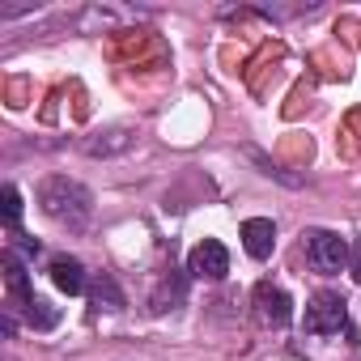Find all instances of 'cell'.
<instances>
[{
	"mask_svg": "<svg viewBox=\"0 0 361 361\" xmlns=\"http://www.w3.org/2000/svg\"><path fill=\"white\" fill-rule=\"evenodd\" d=\"M5 285H9V298H13V302H22V306H30V302H35V289H30L26 264H22L13 251H5Z\"/></svg>",
	"mask_w": 361,
	"mask_h": 361,
	"instance_id": "cell-10",
	"label": "cell"
},
{
	"mask_svg": "<svg viewBox=\"0 0 361 361\" xmlns=\"http://www.w3.org/2000/svg\"><path fill=\"white\" fill-rule=\"evenodd\" d=\"M26 319L39 327V331H47V327H56L60 323V310L51 306V302H43V298H35L30 306H26Z\"/></svg>",
	"mask_w": 361,
	"mask_h": 361,
	"instance_id": "cell-13",
	"label": "cell"
},
{
	"mask_svg": "<svg viewBox=\"0 0 361 361\" xmlns=\"http://www.w3.org/2000/svg\"><path fill=\"white\" fill-rule=\"evenodd\" d=\"M136 145V128H102V132H94L90 140H85V153L90 157H115V153H128Z\"/></svg>",
	"mask_w": 361,
	"mask_h": 361,
	"instance_id": "cell-6",
	"label": "cell"
},
{
	"mask_svg": "<svg viewBox=\"0 0 361 361\" xmlns=\"http://www.w3.org/2000/svg\"><path fill=\"white\" fill-rule=\"evenodd\" d=\"M306 255H310V264H314L319 272H340L353 251H348V243H344L340 234H331V230H310V234H306Z\"/></svg>",
	"mask_w": 361,
	"mask_h": 361,
	"instance_id": "cell-3",
	"label": "cell"
},
{
	"mask_svg": "<svg viewBox=\"0 0 361 361\" xmlns=\"http://www.w3.org/2000/svg\"><path fill=\"white\" fill-rule=\"evenodd\" d=\"M251 298H255V314H259V323H268V327H285V323L293 319V302H289V293H285L281 285L259 281Z\"/></svg>",
	"mask_w": 361,
	"mask_h": 361,
	"instance_id": "cell-5",
	"label": "cell"
},
{
	"mask_svg": "<svg viewBox=\"0 0 361 361\" xmlns=\"http://www.w3.org/2000/svg\"><path fill=\"white\" fill-rule=\"evenodd\" d=\"M188 272H192L196 281H226V272H230V251H226L217 238H200V243L192 247V255H188Z\"/></svg>",
	"mask_w": 361,
	"mask_h": 361,
	"instance_id": "cell-4",
	"label": "cell"
},
{
	"mask_svg": "<svg viewBox=\"0 0 361 361\" xmlns=\"http://www.w3.org/2000/svg\"><path fill=\"white\" fill-rule=\"evenodd\" d=\"M183 293H188V281H183V276H166V281L157 285V293L149 298L153 314H166V310H174L178 302H183Z\"/></svg>",
	"mask_w": 361,
	"mask_h": 361,
	"instance_id": "cell-11",
	"label": "cell"
},
{
	"mask_svg": "<svg viewBox=\"0 0 361 361\" xmlns=\"http://www.w3.org/2000/svg\"><path fill=\"white\" fill-rule=\"evenodd\" d=\"M39 204H43V213H47L51 221H64V226H73V230H81V226L90 221V213H94L90 188L77 183V178H68V174L43 178V183H39Z\"/></svg>",
	"mask_w": 361,
	"mask_h": 361,
	"instance_id": "cell-1",
	"label": "cell"
},
{
	"mask_svg": "<svg viewBox=\"0 0 361 361\" xmlns=\"http://www.w3.org/2000/svg\"><path fill=\"white\" fill-rule=\"evenodd\" d=\"M0 209H5V226H9V230L22 226V192H18L13 183L0 188Z\"/></svg>",
	"mask_w": 361,
	"mask_h": 361,
	"instance_id": "cell-12",
	"label": "cell"
},
{
	"mask_svg": "<svg viewBox=\"0 0 361 361\" xmlns=\"http://www.w3.org/2000/svg\"><path fill=\"white\" fill-rule=\"evenodd\" d=\"M243 247H247L251 259H268L272 247H276V226H272L268 217H251V221H243Z\"/></svg>",
	"mask_w": 361,
	"mask_h": 361,
	"instance_id": "cell-7",
	"label": "cell"
},
{
	"mask_svg": "<svg viewBox=\"0 0 361 361\" xmlns=\"http://www.w3.org/2000/svg\"><path fill=\"white\" fill-rule=\"evenodd\" d=\"M90 302L98 306V310H123L128 306V298H123V289H119V281L111 276V272H98L94 281H90Z\"/></svg>",
	"mask_w": 361,
	"mask_h": 361,
	"instance_id": "cell-9",
	"label": "cell"
},
{
	"mask_svg": "<svg viewBox=\"0 0 361 361\" xmlns=\"http://www.w3.org/2000/svg\"><path fill=\"white\" fill-rule=\"evenodd\" d=\"M348 268H353V281L361 285V238L353 243V255H348Z\"/></svg>",
	"mask_w": 361,
	"mask_h": 361,
	"instance_id": "cell-14",
	"label": "cell"
},
{
	"mask_svg": "<svg viewBox=\"0 0 361 361\" xmlns=\"http://www.w3.org/2000/svg\"><path fill=\"white\" fill-rule=\"evenodd\" d=\"M51 285L60 289V293H85L90 289V281H85V268H81V259H73V255H56L51 259Z\"/></svg>",
	"mask_w": 361,
	"mask_h": 361,
	"instance_id": "cell-8",
	"label": "cell"
},
{
	"mask_svg": "<svg viewBox=\"0 0 361 361\" xmlns=\"http://www.w3.org/2000/svg\"><path fill=\"white\" fill-rule=\"evenodd\" d=\"M0 331L13 336V331H18V319H13V314H5V319H0Z\"/></svg>",
	"mask_w": 361,
	"mask_h": 361,
	"instance_id": "cell-15",
	"label": "cell"
},
{
	"mask_svg": "<svg viewBox=\"0 0 361 361\" xmlns=\"http://www.w3.org/2000/svg\"><path fill=\"white\" fill-rule=\"evenodd\" d=\"M348 327V306H344V298L340 293H314L310 302H306V331H314V336H331V331H344Z\"/></svg>",
	"mask_w": 361,
	"mask_h": 361,
	"instance_id": "cell-2",
	"label": "cell"
}]
</instances>
